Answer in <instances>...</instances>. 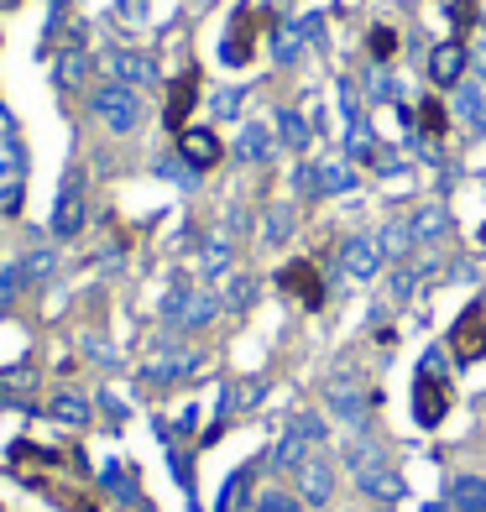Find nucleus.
<instances>
[{"label":"nucleus","instance_id":"f257e3e1","mask_svg":"<svg viewBox=\"0 0 486 512\" xmlns=\"http://www.w3.org/2000/svg\"><path fill=\"white\" fill-rule=\"evenodd\" d=\"M89 110H95V121L110 126L115 136H131L136 126H142V115H147L142 89H131V84H105V89H95Z\"/></svg>","mask_w":486,"mask_h":512},{"label":"nucleus","instance_id":"f03ea898","mask_svg":"<svg viewBox=\"0 0 486 512\" xmlns=\"http://www.w3.org/2000/svg\"><path fill=\"white\" fill-rule=\"evenodd\" d=\"M445 413H450V382H439V351H429L419 382H413V418H419L424 429H439Z\"/></svg>","mask_w":486,"mask_h":512},{"label":"nucleus","instance_id":"7ed1b4c3","mask_svg":"<svg viewBox=\"0 0 486 512\" xmlns=\"http://www.w3.org/2000/svg\"><path fill=\"white\" fill-rule=\"evenodd\" d=\"M215 314H220V298L199 293V288H173L168 304H162V319H168L173 330H204Z\"/></svg>","mask_w":486,"mask_h":512},{"label":"nucleus","instance_id":"20e7f679","mask_svg":"<svg viewBox=\"0 0 486 512\" xmlns=\"http://www.w3.org/2000/svg\"><path fill=\"white\" fill-rule=\"evenodd\" d=\"M324 439V424L314 413H298L293 418V429L277 439V450H272V465H283V471H298V465H304L309 455H314V445Z\"/></svg>","mask_w":486,"mask_h":512},{"label":"nucleus","instance_id":"39448f33","mask_svg":"<svg viewBox=\"0 0 486 512\" xmlns=\"http://www.w3.org/2000/svg\"><path fill=\"white\" fill-rule=\"evenodd\" d=\"M105 79L110 84H131V89H147L157 79V63L136 48H110L105 53Z\"/></svg>","mask_w":486,"mask_h":512},{"label":"nucleus","instance_id":"423d86ee","mask_svg":"<svg viewBox=\"0 0 486 512\" xmlns=\"http://www.w3.org/2000/svg\"><path fill=\"white\" fill-rule=\"evenodd\" d=\"M450 351H455V361H481L486 356V304H471L466 314L455 319Z\"/></svg>","mask_w":486,"mask_h":512},{"label":"nucleus","instance_id":"0eeeda50","mask_svg":"<svg viewBox=\"0 0 486 512\" xmlns=\"http://www.w3.org/2000/svg\"><path fill=\"white\" fill-rule=\"evenodd\" d=\"M277 288H283L288 298H298L304 309H324V277L314 262H288L283 272H277Z\"/></svg>","mask_w":486,"mask_h":512},{"label":"nucleus","instance_id":"6e6552de","mask_svg":"<svg viewBox=\"0 0 486 512\" xmlns=\"http://www.w3.org/2000/svg\"><path fill=\"white\" fill-rule=\"evenodd\" d=\"M340 267L351 283H372V277L382 272V241L377 236H351L340 251Z\"/></svg>","mask_w":486,"mask_h":512},{"label":"nucleus","instance_id":"1a4fd4ad","mask_svg":"<svg viewBox=\"0 0 486 512\" xmlns=\"http://www.w3.org/2000/svg\"><path fill=\"white\" fill-rule=\"evenodd\" d=\"M298 492H304V502L324 507L335 497V465L324 460V455H309L304 465H298Z\"/></svg>","mask_w":486,"mask_h":512},{"label":"nucleus","instance_id":"9d476101","mask_svg":"<svg viewBox=\"0 0 486 512\" xmlns=\"http://www.w3.org/2000/svg\"><path fill=\"white\" fill-rule=\"evenodd\" d=\"M84 230V194H79V173L63 178V194H58V209H53V236L68 241Z\"/></svg>","mask_w":486,"mask_h":512},{"label":"nucleus","instance_id":"9b49d317","mask_svg":"<svg viewBox=\"0 0 486 512\" xmlns=\"http://www.w3.org/2000/svg\"><path fill=\"white\" fill-rule=\"evenodd\" d=\"M194 95H199V68H189V74H178V79H173V89H168V110H162V121H168V131H189Z\"/></svg>","mask_w":486,"mask_h":512},{"label":"nucleus","instance_id":"f8f14e48","mask_svg":"<svg viewBox=\"0 0 486 512\" xmlns=\"http://www.w3.org/2000/svg\"><path fill=\"white\" fill-rule=\"evenodd\" d=\"M178 152H183V162L189 168H215V162L225 157V147H220V136L215 131H178Z\"/></svg>","mask_w":486,"mask_h":512},{"label":"nucleus","instance_id":"ddd939ff","mask_svg":"<svg viewBox=\"0 0 486 512\" xmlns=\"http://www.w3.org/2000/svg\"><path fill=\"white\" fill-rule=\"evenodd\" d=\"M204 366V356L199 351H173V356H157L142 377L152 382V387H168V382H183V377H194V371Z\"/></svg>","mask_w":486,"mask_h":512},{"label":"nucleus","instance_id":"4468645a","mask_svg":"<svg viewBox=\"0 0 486 512\" xmlns=\"http://www.w3.org/2000/svg\"><path fill=\"white\" fill-rule=\"evenodd\" d=\"M319 32H324V16H304V21H293V27H283V32H277V42H272L277 63H298L304 42H314Z\"/></svg>","mask_w":486,"mask_h":512},{"label":"nucleus","instance_id":"2eb2a0df","mask_svg":"<svg viewBox=\"0 0 486 512\" xmlns=\"http://www.w3.org/2000/svg\"><path fill=\"white\" fill-rule=\"evenodd\" d=\"M298 183H304V189H314V194H351V189H356V173L345 168V162H319V168H309Z\"/></svg>","mask_w":486,"mask_h":512},{"label":"nucleus","instance_id":"dca6fc26","mask_svg":"<svg viewBox=\"0 0 486 512\" xmlns=\"http://www.w3.org/2000/svg\"><path fill=\"white\" fill-rule=\"evenodd\" d=\"M356 486H361V492L372 497V502H403V497H408L403 476H398V471H387V465H377V471H361Z\"/></svg>","mask_w":486,"mask_h":512},{"label":"nucleus","instance_id":"f3484780","mask_svg":"<svg viewBox=\"0 0 486 512\" xmlns=\"http://www.w3.org/2000/svg\"><path fill=\"white\" fill-rule=\"evenodd\" d=\"M251 48H257V37H251V11H241V21H236V27H230V37L220 42L225 68H246V63H251Z\"/></svg>","mask_w":486,"mask_h":512},{"label":"nucleus","instance_id":"a211bd4d","mask_svg":"<svg viewBox=\"0 0 486 512\" xmlns=\"http://www.w3.org/2000/svg\"><path fill=\"white\" fill-rule=\"evenodd\" d=\"M460 74H466V48H460V42H445V48L429 53V79L434 84H460Z\"/></svg>","mask_w":486,"mask_h":512},{"label":"nucleus","instance_id":"6ab92c4d","mask_svg":"<svg viewBox=\"0 0 486 512\" xmlns=\"http://www.w3.org/2000/svg\"><path fill=\"white\" fill-rule=\"evenodd\" d=\"M324 398H330V408L345 418L351 429H361V387L351 377H335L330 387H324Z\"/></svg>","mask_w":486,"mask_h":512},{"label":"nucleus","instance_id":"aec40b11","mask_svg":"<svg viewBox=\"0 0 486 512\" xmlns=\"http://www.w3.org/2000/svg\"><path fill=\"white\" fill-rule=\"evenodd\" d=\"M230 262H236V241H230V236H210V241H204V251H199V272L210 277V283L230 272Z\"/></svg>","mask_w":486,"mask_h":512},{"label":"nucleus","instance_id":"412c9836","mask_svg":"<svg viewBox=\"0 0 486 512\" xmlns=\"http://www.w3.org/2000/svg\"><path fill=\"white\" fill-rule=\"evenodd\" d=\"M450 507L455 512H486V481L481 476H455L450 481Z\"/></svg>","mask_w":486,"mask_h":512},{"label":"nucleus","instance_id":"4be33fe9","mask_svg":"<svg viewBox=\"0 0 486 512\" xmlns=\"http://www.w3.org/2000/svg\"><path fill=\"white\" fill-rule=\"evenodd\" d=\"M408 225H413V241L429 246V241H439V236L450 230V215H445V204H424V209H419V215H413Z\"/></svg>","mask_w":486,"mask_h":512},{"label":"nucleus","instance_id":"5701e85b","mask_svg":"<svg viewBox=\"0 0 486 512\" xmlns=\"http://www.w3.org/2000/svg\"><path fill=\"white\" fill-rule=\"evenodd\" d=\"M236 157H241V162H267V157H272V136H267V126H241V136H236Z\"/></svg>","mask_w":486,"mask_h":512},{"label":"nucleus","instance_id":"b1692460","mask_svg":"<svg viewBox=\"0 0 486 512\" xmlns=\"http://www.w3.org/2000/svg\"><path fill=\"white\" fill-rule=\"evenodd\" d=\"M277 136H283L288 152H304L309 147V121L298 110H277Z\"/></svg>","mask_w":486,"mask_h":512},{"label":"nucleus","instance_id":"393cba45","mask_svg":"<svg viewBox=\"0 0 486 512\" xmlns=\"http://www.w3.org/2000/svg\"><path fill=\"white\" fill-rule=\"evenodd\" d=\"M53 418H58V424L84 429V424H89V403L79 398V392H58V398H53Z\"/></svg>","mask_w":486,"mask_h":512},{"label":"nucleus","instance_id":"a878e982","mask_svg":"<svg viewBox=\"0 0 486 512\" xmlns=\"http://www.w3.org/2000/svg\"><path fill=\"white\" fill-rule=\"evenodd\" d=\"M377 241H382V256H408L413 246H419V241H413V225H408V220H392Z\"/></svg>","mask_w":486,"mask_h":512},{"label":"nucleus","instance_id":"bb28decb","mask_svg":"<svg viewBox=\"0 0 486 512\" xmlns=\"http://www.w3.org/2000/svg\"><path fill=\"white\" fill-rule=\"evenodd\" d=\"M288 236H293V209H288V204H277L272 215L262 220V241L277 246V241H288Z\"/></svg>","mask_w":486,"mask_h":512},{"label":"nucleus","instance_id":"cd10ccee","mask_svg":"<svg viewBox=\"0 0 486 512\" xmlns=\"http://www.w3.org/2000/svg\"><path fill=\"white\" fill-rule=\"evenodd\" d=\"M345 152H351L356 162H372V152H377L372 126H366V121H351V147H345Z\"/></svg>","mask_w":486,"mask_h":512},{"label":"nucleus","instance_id":"c85d7f7f","mask_svg":"<svg viewBox=\"0 0 486 512\" xmlns=\"http://www.w3.org/2000/svg\"><path fill=\"white\" fill-rule=\"evenodd\" d=\"M455 105H460V115H471L476 126H486V95H481V84H466L455 95Z\"/></svg>","mask_w":486,"mask_h":512},{"label":"nucleus","instance_id":"c756f323","mask_svg":"<svg viewBox=\"0 0 486 512\" xmlns=\"http://www.w3.org/2000/svg\"><path fill=\"white\" fill-rule=\"evenodd\" d=\"M345 460H351V471L361 476V471H377V465H382V450H377V445H366V439H356V445L345 450Z\"/></svg>","mask_w":486,"mask_h":512},{"label":"nucleus","instance_id":"7c9ffc66","mask_svg":"<svg viewBox=\"0 0 486 512\" xmlns=\"http://www.w3.org/2000/svg\"><path fill=\"white\" fill-rule=\"evenodd\" d=\"M419 126H424V136H439V131L450 126V121H445V105H439V100H424V105H419Z\"/></svg>","mask_w":486,"mask_h":512},{"label":"nucleus","instance_id":"2f4dec72","mask_svg":"<svg viewBox=\"0 0 486 512\" xmlns=\"http://www.w3.org/2000/svg\"><path fill=\"white\" fill-rule=\"evenodd\" d=\"M392 53H398V32H392V27H372V58L387 63Z\"/></svg>","mask_w":486,"mask_h":512},{"label":"nucleus","instance_id":"473e14b6","mask_svg":"<svg viewBox=\"0 0 486 512\" xmlns=\"http://www.w3.org/2000/svg\"><path fill=\"white\" fill-rule=\"evenodd\" d=\"M53 267H58L53 251H32L27 262H21V277H53Z\"/></svg>","mask_w":486,"mask_h":512},{"label":"nucleus","instance_id":"72a5a7b5","mask_svg":"<svg viewBox=\"0 0 486 512\" xmlns=\"http://www.w3.org/2000/svg\"><path fill=\"white\" fill-rule=\"evenodd\" d=\"M157 173L173 178V183H183V189H194V183H199V168H189V162H162Z\"/></svg>","mask_w":486,"mask_h":512},{"label":"nucleus","instance_id":"f704fd0d","mask_svg":"<svg viewBox=\"0 0 486 512\" xmlns=\"http://www.w3.org/2000/svg\"><path fill=\"white\" fill-rule=\"evenodd\" d=\"M251 298H257V283H251V277H236V283H230V309H246Z\"/></svg>","mask_w":486,"mask_h":512},{"label":"nucleus","instance_id":"c9c22d12","mask_svg":"<svg viewBox=\"0 0 486 512\" xmlns=\"http://www.w3.org/2000/svg\"><path fill=\"white\" fill-rule=\"evenodd\" d=\"M241 100H246L241 89H220V95H215V115H225V121H230V115L241 110Z\"/></svg>","mask_w":486,"mask_h":512},{"label":"nucleus","instance_id":"e433bc0d","mask_svg":"<svg viewBox=\"0 0 486 512\" xmlns=\"http://www.w3.org/2000/svg\"><path fill=\"white\" fill-rule=\"evenodd\" d=\"M58 74H63L68 84L84 79V53H63V58H58Z\"/></svg>","mask_w":486,"mask_h":512},{"label":"nucleus","instance_id":"4c0bfd02","mask_svg":"<svg viewBox=\"0 0 486 512\" xmlns=\"http://www.w3.org/2000/svg\"><path fill=\"white\" fill-rule=\"evenodd\" d=\"M257 512H293V497H283V492H262V497H257Z\"/></svg>","mask_w":486,"mask_h":512},{"label":"nucleus","instance_id":"58836bf2","mask_svg":"<svg viewBox=\"0 0 486 512\" xmlns=\"http://www.w3.org/2000/svg\"><path fill=\"white\" fill-rule=\"evenodd\" d=\"M450 11H455V21H460V27H466V21H471V0H455Z\"/></svg>","mask_w":486,"mask_h":512},{"label":"nucleus","instance_id":"ea45409f","mask_svg":"<svg viewBox=\"0 0 486 512\" xmlns=\"http://www.w3.org/2000/svg\"><path fill=\"white\" fill-rule=\"evenodd\" d=\"M147 11V0H121V16H142Z\"/></svg>","mask_w":486,"mask_h":512},{"label":"nucleus","instance_id":"a19ab883","mask_svg":"<svg viewBox=\"0 0 486 512\" xmlns=\"http://www.w3.org/2000/svg\"><path fill=\"white\" fill-rule=\"evenodd\" d=\"M481 246H486V225H481Z\"/></svg>","mask_w":486,"mask_h":512},{"label":"nucleus","instance_id":"79ce46f5","mask_svg":"<svg viewBox=\"0 0 486 512\" xmlns=\"http://www.w3.org/2000/svg\"><path fill=\"white\" fill-rule=\"evenodd\" d=\"M481 408H486V392H481Z\"/></svg>","mask_w":486,"mask_h":512}]
</instances>
